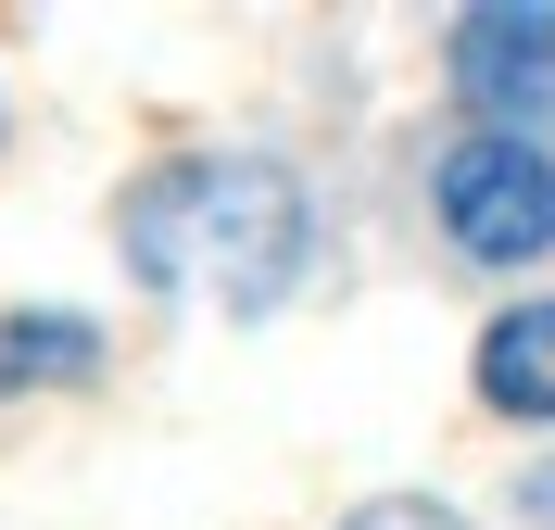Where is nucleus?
<instances>
[{"label": "nucleus", "mask_w": 555, "mask_h": 530, "mask_svg": "<svg viewBox=\"0 0 555 530\" xmlns=\"http://www.w3.org/2000/svg\"><path fill=\"white\" fill-rule=\"evenodd\" d=\"M114 253L139 290L215 303V316H278L315 279V190L278 152H165L114 203Z\"/></svg>", "instance_id": "nucleus-1"}, {"label": "nucleus", "mask_w": 555, "mask_h": 530, "mask_svg": "<svg viewBox=\"0 0 555 530\" xmlns=\"http://www.w3.org/2000/svg\"><path fill=\"white\" fill-rule=\"evenodd\" d=\"M429 215H442V241L467 266H530V253H555V152L505 140V127H467L429 165Z\"/></svg>", "instance_id": "nucleus-2"}, {"label": "nucleus", "mask_w": 555, "mask_h": 530, "mask_svg": "<svg viewBox=\"0 0 555 530\" xmlns=\"http://www.w3.org/2000/svg\"><path fill=\"white\" fill-rule=\"evenodd\" d=\"M442 76H454V102L480 114V127L555 152V13L543 0H480V13H454Z\"/></svg>", "instance_id": "nucleus-3"}, {"label": "nucleus", "mask_w": 555, "mask_h": 530, "mask_svg": "<svg viewBox=\"0 0 555 530\" xmlns=\"http://www.w3.org/2000/svg\"><path fill=\"white\" fill-rule=\"evenodd\" d=\"M467 379H480L492 417H555V290L543 303H505L467 353Z\"/></svg>", "instance_id": "nucleus-4"}, {"label": "nucleus", "mask_w": 555, "mask_h": 530, "mask_svg": "<svg viewBox=\"0 0 555 530\" xmlns=\"http://www.w3.org/2000/svg\"><path fill=\"white\" fill-rule=\"evenodd\" d=\"M102 379V328L64 316V303H26V316H0V391H76Z\"/></svg>", "instance_id": "nucleus-5"}, {"label": "nucleus", "mask_w": 555, "mask_h": 530, "mask_svg": "<svg viewBox=\"0 0 555 530\" xmlns=\"http://www.w3.org/2000/svg\"><path fill=\"white\" fill-rule=\"evenodd\" d=\"M341 530H467V518H454L442 493H379V505H353Z\"/></svg>", "instance_id": "nucleus-6"}, {"label": "nucleus", "mask_w": 555, "mask_h": 530, "mask_svg": "<svg viewBox=\"0 0 555 530\" xmlns=\"http://www.w3.org/2000/svg\"><path fill=\"white\" fill-rule=\"evenodd\" d=\"M518 505H530V518L555 530V455H543V467H530V480H518Z\"/></svg>", "instance_id": "nucleus-7"}]
</instances>
